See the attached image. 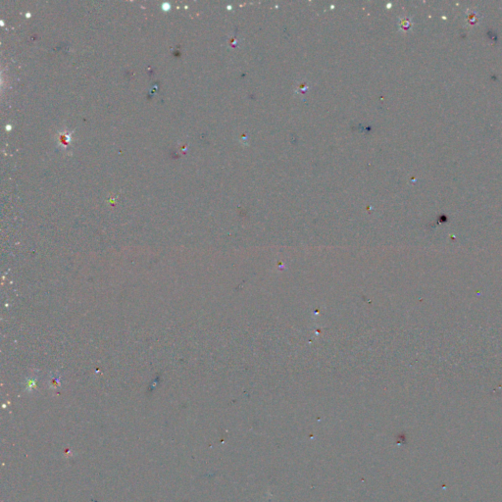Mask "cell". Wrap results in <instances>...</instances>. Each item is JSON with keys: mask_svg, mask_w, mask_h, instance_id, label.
Returning a JSON list of instances; mask_svg holds the SVG:
<instances>
[]
</instances>
